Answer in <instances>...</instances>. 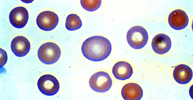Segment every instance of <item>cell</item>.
I'll list each match as a JSON object with an SVG mask.
<instances>
[{
    "instance_id": "obj_1",
    "label": "cell",
    "mask_w": 193,
    "mask_h": 100,
    "mask_svg": "<svg viewBox=\"0 0 193 100\" xmlns=\"http://www.w3.org/2000/svg\"><path fill=\"white\" fill-rule=\"evenodd\" d=\"M112 45L106 38L101 36H94L86 39L81 48L82 53L87 59L94 62H99L106 58L110 55Z\"/></svg>"
},
{
    "instance_id": "obj_2",
    "label": "cell",
    "mask_w": 193,
    "mask_h": 100,
    "mask_svg": "<svg viewBox=\"0 0 193 100\" xmlns=\"http://www.w3.org/2000/svg\"><path fill=\"white\" fill-rule=\"evenodd\" d=\"M61 55V51L59 47L52 42L43 44L38 51L39 59L46 65H51L56 62L59 59Z\"/></svg>"
},
{
    "instance_id": "obj_3",
    "label": "cell",
    "mask_w": 193,
    "mask_h": 100,
    "mask_svg": "<svg viewBox=\"0 0 193 100\" xmlns=\"http://www.w3.org/2000/svg\"><path fill=\"white\" fill-rule=\"evenodd\" d=\"M148 34L146 30L140 26L131 28L127 34V39L130 46L136 49H141L147 44Z\"/></svg>"
},
{
    "instance_id": "obj_4",
    "label": "cell",
    "mask_w": 193,
    "mask_h": 100,
    "mask_svg": "<svg viewBox=\"0 0 193 100\" xmlns=\"http://www.w3.org/2000/svg\"><path fill=\"white\" fill-rule=\"evenodd\" d=\"M89 85L95 92L102 93L109 91L112 84V80L107 72L100 71L93 74L89 80Z\"/></svg>"
},
{
    "instance_id": "obj_5",
    "label": "cell",
    "mask_w": 193,
    "mask_h": 100,
    "mask_svg": "<svg viewBox=\"0 0 193 100\" xmlns=\"http://www.w3.org/2000/svg\"><path fill=\"white\" fill-rule=\"evenodd\" d=\"M37 85L39 91L47 96L55 95L59 89L58 81L55 77L50 74L41 76L38 80Z\"/></svg>"
},
{
    "instance_id": "obj_6",
    "label": "cell",
    "mask_w": 193,
    "mask_h": 100,
    "mask_svg": "<svg viewBox=\"0 0 193 100\" xmlns=\"http://www.w3.org/2000/svg\"><path fill=\"white\" fill-rule=\"evenodd\" d=\"M59 21L58 15L51 11H44L37 16L36 22L37 25L41 29L45 31L53 30L57 26Z\"/></svg>"
},
{
    "instance_id": "obj_7",
    "label": "cell",
    "mask_w": 193,
    "mask_h": 100,
    "mask_svg": "<svg viewBox=\"0 0 193 100\" xmlns=\"http://www.w3.org/2000/svg\"><path fill=\"white\" fill-rule=\"evenodd\" d=\"M9 18L10 23L13 26L17 28H22L28 22V13L23 7H16L10 12Z\"/></svg>"
},
{
    "instance_id": "obj_8",
    "label": "cell",
    "mask_w": 193,
    "mask_h": 100,
    "mask_svg": "<svg viewBox=\"0 0 193 100\" xmlns=\"http://www.w3.org/2000/svg\"><path fill=\"white\" fill-rule=\"evenodd\" d=\"M168 22L172 28L179 30L183 29L187 26L189 19L184 11L178 9L170 13L168 18Z\"/></svg>"
},
{
    "instance_id": "obj_9",
    "label": "cell",
    "mask_w": 193,
    "mask_h": 100,
    "mask_svg": "<svg viewBox=\"0 0 193 100\" xmlns=\"http://www.w3.org/2000/svg\"><path fill=\"white\" fill-rule=\"evenodd\" d=\"M172 45L171 40L167 35L159 34L153 38L151 45L153 51L158 54L167 53L170 50Z\"/></svg>"
},
{
    "instance_id": "obj_10",
    "label": "cell",
    "mask_w": 193,
    "mask_h": 100,
    "mask_svg": "<svg viewBox=\"0 0 193 100\" xmlns=\"http://www.w3.org/2000/svg\"><path fill=\"white\" fill-rule=\"evenodd\" d=\"M30 48L29 40L22 36L16 37L11 44V49L14 54L19 57L26 55L29 52Z\"/></svg>"
},
{
    "instance_id": "obj_11",
    "label": "cell",
    "mask_w": 193,
    "mask_h": 100,
    "mask_svg": "<svg viewBox=\"0 0 193 100\" xmlns=\"http://www.w3.org/2000/svg\"><path fill=\"white\" fill-rule=\"evenodd\" d=\"M123 98L125 100H140L143 95L141 87L137 84L130 83L122 88L121 92Z\"/></svg>"
},
{
    "instance_id": "obj_12",
    "label": "cell",
    "mask_w": 193,
    "mask_h": 100,
    "mask_svg": "<svg viewBox=\"0 0 193 100\" xmlns=\"http://www.w3.org/2000/svg\"><path fill=\"white\" fill-rule=\"evenodd\" d=\"M173 76L174 79L177 83L181 84H185L191 80L193 72L191 68L188 66L180 64L174 68Z\"/></svg>"
},
{
    "instance_id": "obj_13",
    "label": "cell",
    "mask_w": 193,
    "mask_h": 100,
    "mask_svg": "<svg viewBox=\"0 0 193 100\" xmlns=\"http://www.w3.org/2000/svg\"><path fill=\"white\" fill-rule=\"evenodd\" d=\"M112 72L115 77L118 80H124L129 78L133 71L131 65L125 61L117 62L114 65Z\"/></svg>"
},
{
    "instance_id": "obj_14",
    "label": "cell",
    "mask_w": 193,
    "mask_h": 100,
    "mask_svg": "<svg viewBox=\"0 0 193 100\" xmlns=\"http://www.w3.org/2000/svg\"><path fill=\"white\" fill-rule=\"evenodd\" d=\"M82 25V22L79 17L76 14H72L67 16L65 26L69 31H74L80 28Z\"/></svg>"
},
{
    "instance_id": "obj_15",
    "label": "cell",
    "mask_w": 193,
    "mask_h": 100,
    "mask_svg": "<svg viewBox=\"0 0 193 100\" xmlns=\"http://www.w3.org/2000/svg\"><path fill=\"white\" fill-rule=\"evenodd\" d=\"M80 2L82 6L84 9L88 11L93 12L96 10L100 7L102 1L100 0H81Z\"/></svg>"
},
{
    "instance_id": "obj_16",
    "label": "cell",
    "mask_w": 193,
    "mask_h": 100,
    "mask_svg": "<svg viewBox=\"0 0 193 100\" xmlns=\"http://www.w3.org/2000/svg\"><path fill=\"white\" fill-rule=\"evenodd\" d=\"M7 55L6 52L0 48V67H2L7 62Z\"/></svg>"
}]
</instances>
